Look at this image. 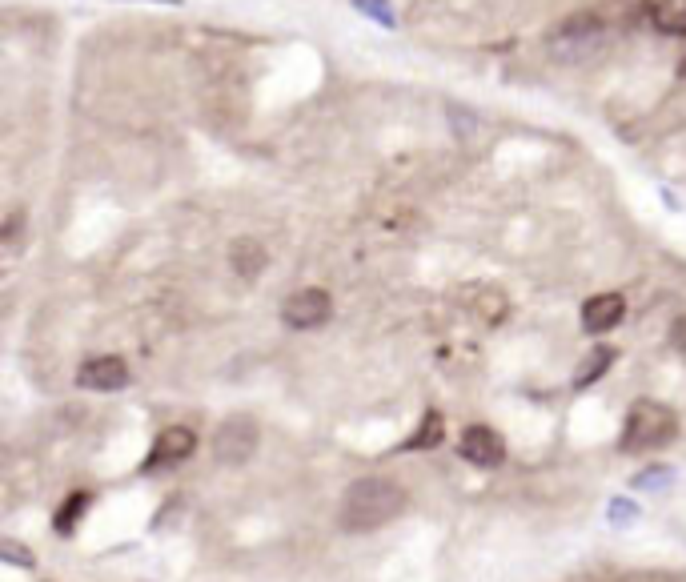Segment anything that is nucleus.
I'll return each mask as SVG.
<instances>
[{"label":"nucleus","mask_w":686,"mask_h":582,"mask_svg":"<svg viewBox=\"0 0 686 582\" xmlns=\"http://www.w3.org/2000/svg\"><path fill=\"white\" fill-rule=\"evenodd\" d=\"M406 502H410V494H406L402 482L382 478V474L358 478V482L346 490V498H341V526L354 530V534L382 530V526H390V522L406 510Z\"/></svg>","instance_id":"f257e3e1"},{"label":"nucleus","mask_w":686,"mask_h":582,"mask_svg":"<svg viewBox=\"0 0 686 582\" xmlns=\"http://www.w3.org/2000/svg\"><path fill=\"white\" fill-rule=\"evenodd\" d=\"M678 434V414L666 406V402H654V398H642L630 406L626 414V426H622V450H650V446H662Z\"/></svg>","instance_id":"f03ea898"},{"label":"nucleus","mask_w":686,"mask_h":582,"mask_svg":"<svg viewBox=\"0 0 686 582\" xmlns=\"http://www.w3.org/2000/svg\"><path fill=\"white\" fill-rule=\"evenodd\" d=\"M602 41H606V25H602V17H594V13H578V17H566V21L550 33L546 49H550L558 61L578 65V61L594 57V53L602 49Z\"/></svg>","instance_id":"7ed1b4c3"},{"label":"nucleus","mask_w":686,"mask_h":582,"mask_svg":"<svg viewBox=\"0 0 686 582\" xmlns=\"http://www.w3.org/2000/svg\"><path fill=\"white\" fill-rule=\"evenodd\" d=\"M257 442H261L257 422L245 418V414H237V418H229L225 426H217V434H213V454H217V462H225V466H241V462H249V458L257 454Z\"/></svg>","instance_id":"20e7f679"},{"label":"nucleus","mask_w":686,"mask_h":582,"mask_svg":"<svg viewBox=\"0 0 686 582\" xmlns=\"http://www.w3.org/2000/svg\"><path fill=\"white\" fill-rule=\"evenodd\" d=\"M329 314H333V302H329L325 289H297V294L285 298V306H281V318L293 330H317L329 322Z\"/></svg>","instance_id":"39448f33"},{"label":"nucleus","mask_w":686,"mask_h":582,"mask_svg":"<svg viewBox=\"0 0 686 582\" xmlns=\"http://www.w3.org/2000/svg\"><path fill=\"white\" fill-rule=\"evenodd\" d=\"M458 450H462V458H466L470 466H478V470H494V466H502V458H506V442H502V434L490 430V426H470V430H462Z\"/></svg>","instance_id":"423d86ee"},{"label":"nucleus","mask_w":686,"mask_h":582,"mask_svg":"<svg viewBox=\"0 0 686 582\" xmlns=\"http://www.w3.org/2000/svg\"><path fill=\"white\" fill-rule=\"evenodd\" d=\"M77 382H81L85 390H101V394H109V390L129 386V366H125V358L105 354V358L85 362V366L77 370Z\"/></svg>","instance_id":"0eeeda50"},{"label":"nucleus","mask_w":686,"mask_h":582,"mask_svg":"<svg viewBox=\"0 0 686 582\" xmlns=\"http://www.w3.org/2000/svg\"><path fill=\"white\" fill-rule=\"evenodd\" d=\"M193 450H197V434H193L189 426H169V430L157 434V442H153L145 466H149V470H157V466H177V462H185Z\"/></svg>","instance_id":"6e6552de"},{"label":"nucleus","mask_w":686,"mask_h":582,"mask_svg":"<svg viewBox=\"0 0 686 582\" xmlns=\"http://www.w3.org/2000/svg\"><path fill=\"white\" fill-rule=\"evenodd\" d=\"M622 318H626V298H622V294H594V298L582 306V326H586V334H606V330H614Z\"/></svg>","instance_id":"1a4fd4ad"},{"label":"nucleus","mask_w":686,"mask_h":582,"mask_svg":"<svg viewBox=\"0 0 686 582\" xmlns=\"http://www.w3.org/2000/svg\"><path fill=\"white\" fill-rule=\"evenodd\" d=\"M462 306L478 322H486V326H498L506 318V310H510L506 294H502V289H494V285H470V289H462Z\"/></svg>","instance_id":"9d476101"},{"label":"nucleus","mask_w":686,"mask_h":582,"mask_svg":"<svg viewBox=\"0 0 686 582\" xmlns=\"http://www.w3.org/2000/svg\"><path fill=\"white\" fill-rule=\"evenodd\" d=\"M229 265L237 269V277L253 281V277L265 269V249H261L253 237H237L233 249H229Z\"/></svg>","instance_id":"9b49d317"},{"label":"nucleus","mask_w":686,"mask_h":582,"mask_svg":"<svg viewBox=\"0 0 686 582\" xmlns=\"http://www.w3.org/2000/svg\"><path fill=\"white\" fill-rule=\"evenodd\" d=\"M654 29L666 37H686V0H658L654 5Z\"/></svg>","instance_id":"f8f14e48"},{"label":"nucleus","mask_w":686,"mask_h":582,"mask_svg":"<svg viewBox=\"0 0 686 582\" xmlns=\"http://www.w3.org/2000/svg\"><path fill=\"white\" fill-rule=\"evenodd\" d=\"M442 438H446V422H442V414H438V410H426L422 426L406 438V450H434V446H442Z\"/></svg>","instance_id":"ddd939ff"},{"label":"nucleus","mask_w":686,"mask_h":582,"mask_svg":"<svg viewBox=\"0 0 686 582\" xmlns=\"http://www.w3.org/2000/svg\"><path fill=\"white\" fill-rule=\"evenodd\" d=\"M610 362H614V350H594V354H590V362H586V366H582V370L574 374V386L582 390V386L598 382V374H602V370H606Z\"/></svg>","instance_id":"4468645a"},{"label":"nucleus","mask_w":686,"mask_h":582,"mask_svg":"<svg viewBox=\"0 0 686 582\" xmlns=\"http://www.w3.org/2000/svg\"><path fill=\"white\" fill-rule=\"evenodd\" d=\"M354 9H362L370 21H378V25H386V29H394V13H390V0H350Z\"/></svg>","instance_id":"2eb2a0df"},{"label":"nucleus","mask_w":686,"mask_h":582,"mask_svg":"<svg viewBox=\"0 0 686 582\" xmlns=\"http://www.w3.org/2000/svg\"><path fill=\"white\" fill-rule=\"evenodd\" d=\"M89 502V494H73L65 506H61V514H57V530H73L77 526V518H81V506Z\"/></svg>","instance_id":"dca6fc26"},{"label":"nucleus","mask_w":686,"mask_h":582,"mask_svg":"<svg viewBox=\"0 0 686 582\" xmlns=\"http://www.w3.org/2000/svg\"><path fill=\"white\" fill-rule=\"evenodd\" d=\"M666 478H674L666 466H654V470H646V474H638V486H666Z\"/></svg>","instance_id":"f3484780"},{"label":"nucleus","mask_w":686,"mask_h":582,"mask_svg":"<svg viewBox=\"0 0 686 582\" xmlns=\"http://www.w3.org/2000/svg\"><path fill=\"white\" fill-rule=\"evenodd\" d=\"M161 5H181V0H161Z\"/></svg>","instance_id":"a211bd4d"}]
</instances>
